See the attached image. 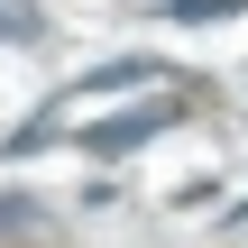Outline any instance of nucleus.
<instances>
[{
	"instance_id": "nucleus-5",
	"label": "nucleus",
	"mask_w": 248,
	"mask_h": 248,
	"mask_svg": "<svg viewBox=\"0 0 248 248\" xmlns=\"http://www.w3.org/2000/svg\"><path fill=\"white\" fill-rule=\"evenodd\" d=\"M9 230H37V202H28V193H0V239H9Z\"/></svg>"
},
{
	"instance_id": "nucleus-4",
	"label": "nucleus",
	"mask_w": 248,
	"mask_h": 248,
	"mask_svg": "<svg viewBox=\"0 0 248 248\" xmlns=\"http://www.w3.org/2000/svg\"><path fill=\"white\" fill-rule=\"evenodd\" d=\"M248 0H166V18L175 28H212V18H239Z\"/></svg>"
},
{
	"instance_id": "nucleus-3",
	"label": "nucleus",
	"mask_w": 248,
	"mask_h": 248,
	"mask_svg": "<svg viewBox=\"0 0 248 248\" xmlns=\"http://www.w3.org/2000/svg\"><path fill=\"white\" fill-rule=\"evenodd\" d=\"M0 37H9V46H46V18H37V0H0Z\"/></svg>"
},
{
	"instance_id": "nucleus-1",
	"label": "nucleus",
	"mask_w": 248,
	"mask_h": 248,
	"mask_svg": "<svg viewBox=\"0 0 248 248\" xmlns=\"http://www.w3.org/2000/svg\"><path fill=\"white\" fill-rule=\"evenodd\" d=\"M184 110H193L184 92H166V101H138V110H110V120H92V129H74V147H83V156H129V147H147V138H166V129H175Z\"/></svg>"
},
{
	"instance_id": "nucleus-2",
	"label": "nucleus",
	"mask_w": 248,
	"mask_h": 248,
	"mask_svg": "<svg viewBox=\"0 0 248 248\" xmlns=\"http://www.w3.org/2000/svg\"><path fill=\"white\" fill-rule=\"evenodd\" d=\"M129 83H156V64H147V55L92 64V74H74V83H64V101H55V110H74V101H101V92H129Z\"/></svg>"
}]
</instances>
